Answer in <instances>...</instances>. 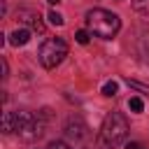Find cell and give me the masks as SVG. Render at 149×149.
Listing matches in <instances>:
<instances>
[{
  "mask_svg": "<svg viewBox=\"0 0 149 149\" xmlns=\"http://www.w3.org/2000/svg\"><path fill=\"white\" fill-rule=\"evenodd\" d=\"M14 126H16V114L5 112V114H2V133H12Z\"/></svg>",
  "mask_w": 149,
  "mask_h": 149,
  "instance_id": "7",
  "label": "cell"
},
{
  "mask_svg": "<svg viewBox=\"0 0 149 149\" xmlns=\"http://www.w3.org/2000/svg\"><path fill=\"white\" fill-rule=\"evenodd\" d=\"M128 107H130L133 112H142V109H144V102H142V98H130V100H128Z\"/></svg>",
  "mask_w": 149,
  "mask_h": 149,
  "instance_id": "10",
  "label": "cell"
},
{
  "mask_svg": "<svg viewBox=\"0 0 149 149\" xmlns=\"http://www.w3.org/2000/svg\"><path fill=\"white\" fill-rule=\"evenodd\" d=\"M133 9L144 14V16H149V0H133Z\"/></svg>",
  "mask_w": 149,
  "mask_h": 149,
  "instance_id": "8",
  "label": "cell"
},
{
  "mask_svg": "<svg viewBox=\"0 0 149 149\" xmlns=\"http://www.w3.org/2000/svg\"><path fill=\"white\" fill-rule=\"evenodd\" d=\"M49 2H51V5H58V2H61V0H49Z\"/></svg>",
  "mask_w": 149,
  "mask_h": 149,
  "instance_id": "16",
  "label": "cell"
},
{
  "mask_svg": "<svg viewBox=\"0 0 149 149\" xmlns=\"http://www.w3.org/2000/svg\"><path fill=\"white\" fill-rule=\"evenodd\" d=\"M86 28H88L93 35L109 40V37H114V35L119 33L121 21H119V16H116L114 12H107V9H100V7H98V9H91V12L86 14Z\"/></svg>",
  "mask_w": 149,
  "mask_h": 149,
  "instance_id": "1",
  "label": "cell"
},
{
  "mask_svg": "<svg viewBox=\"0 0 149 149\" xmlns=\"http://www.w3.org/2000/svg\"><path fill=\"white\" fill-rule=\"evenodd\" d=\"M28 40H30V30L28 28H16L9 35V44H14V47H23V44H28Z\"/></svg>",
  "mask_w": 149,
  "mask_h": 149,
  "instance_id": "5",
  "label": "cell"
},
{
  "mask_svg": "<svg viewBox=\"0 0 149 149\" xmlns=\"http://www.w3.org/2000/svg\"><path fill=\"white\" fill-rule=\"evenodd\" d=\"M49 149H70V144H65V142H61V140H54V142L49 144Z\"/></svg>",
  "mask_w": 149,
  "mask_h": 149,
  "instance_id": "14",
  "label": "cell"
},
{
  "mask_svg": "<svg viewBox=\"0 0 149 149\" xmlns=\"http://www.w3.org/2000/svg\"><path fill=\"white\" fill-rule=\"evenodd\" d=\"M74 40H77L79 44H88V30H77V33H74Z\"/></svg>",
  "mask_w": 149,
  "mask_h": 149,
  "instance_id": "12",
  "label": "cell"
},
{
  "mask_svg": "<svg viewBox=\"0 0 149 149\" xmlns=\"http://www.w3.org/2000/svg\"><path fill=\"white\" fill-rule=\"evenodd\" d=\"M116 81H107L105 86H102V95H107V98H112V95H116Z\"/></svg>",
  "mask_w": 149,
  "mask_h": 149,
  "instance_id": "9",
  "label": "cell"
},
{
  "mask_svg": "<svg viewBox=\"0 0 149 149\" xmlns=\"http://www.w3.org/2000/svg\"><path fill=\"white\" fill-rule=\"evenodd\" d=\"M40 63H42V68H47V70H54L56 65H61L63 63V58L68 56V44H65V40L63 37H49L42 47H40Z\"/></svg>",
  "mask_w": 149,
  "mask_h": 149,
  "instance_id": "3",
  "label": "cell"
},
{
  "mask_svg": "<svg viewBox=\"0 0 149 149\" xmlns=\"http://www.w3.org/2000/svg\"><path fill=\"white\" fill-rule=\"evenodd\" d=\"M63 21H65V19H63L58 12H49V23H51V26H63Z\"/></svg>",
  "mask_w": 149,
  "mask_h": 149,
  "instance_id": "11",
  "label": "cell"
},
{
  "mask_svg": "<svg viewBox=\"0 0 149 149\" xmlns=\"http://www.w3.org/2000/svg\"><path fill=\"white\" fill-rule=\"evenodd\" d=\"M84 130H86V128H84L81 119H70V121H68V130H65V133H68L70 137H77V140H81V137L86 135Z\"/></svg>",
  "mask_w": 149,
  "mask_h": 149,
  "instance_id": "6",
  "label": "cell"
},
{
  "mask_svg": "<svg viewBox=\"0 0 149 149\" xmlns=\"http://www.w3.org/2000/svg\"><path fill=\"white\" fill-rule=\"evenodd\" d=\"M128 86H133V88H140V91L149 93V86H144V84H140V81H133V79H128Z\"/></svg>",
  "mask_w": 149,
  "mask_h": 149,
  "instance_id": "13",
  "label": "cell"
},
{
  "mask_svg": "<svg viewBox=\"0 0 149 149\" xmlns=\"http://www.w3.org/2000/svg\"><path fill=\"white\" fill-rule=\"evenodd\" d=\"M128 137V121L119 112H109L100 128V140L105 147H116Z\"/></svg>",
  "mask_w": 149,
  "mask_h": 149,
  "instance_id": "2",
  "label": "cell"
},
{
  "mask_svg": "<svg viewBox=\"0 0 149 149\" xmlns=\"http://www.w3.org/2000/svg\"><path fill=\"white\" fill-rule=\"evenodd\" d=\"M126 149H147L144 144H140V142H128L126 144Z\"/></svg>",
  "mask_w": 149,
  "mask_h": 149,
  "instance_id": "15",
  "label": "cell"
},
{
  "mask_svg": "<svg viewBox=\"0 0 149 149\" xmlns=\"http://www.w3.org/2000/svg\"><path fill=\"white\" fill-rule=\"evenodd\" d=\"M44 123L40 121V116H35L33 112H16V126H14V130L23 137V140H35V137H40L44 130Z\"/></svg>",
  "mask_w": 149,
  "mask_h": 149,
  "instance_id": "4",
  "label": "cell"
}]
</instances>
